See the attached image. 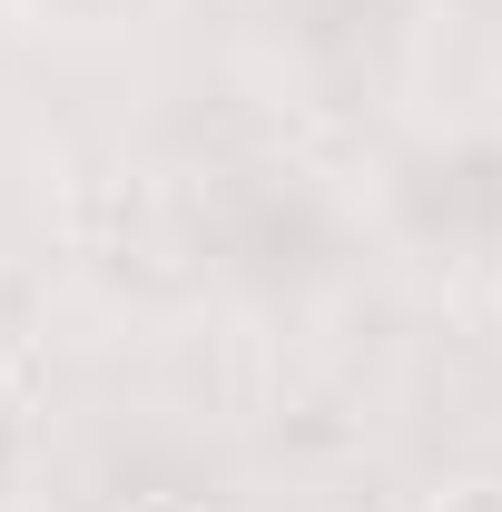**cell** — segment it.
Returning <instances> with one entry per match:
<instances>
[{
    "instance_id": "obj_2",
    "label": "cell",
    "mask_w": 502,
    "mask_h": 512,
    "mask_svg": "<svg viewBox=\"0 0 502 512\" xmlns=\"http://www.w3.org/2000/svg\"><path fill=\"white\" fill-rule=\"evenodd\" d=\"M10 394H20V345L0 335V414H10Z\"/></svg>"
},
{
    "instance_id": "obj_1",
    "label": "cell",
    "mask_w": 502,
    "mask_h": 512,
    "mask_svg": "<svg viewBox=\"0 0 502 512\" xmlns=\"http://www.w3.org/2000/svg\"><path fill=\"white\" fill-rule=\"evenodd\" d=\"M434 512H502V483H443Z\"/></svg>"
},
{
    "instance_id": "obj_3",
    "label": "cell",
    "mask_w": 502,
    "mask_h": 512,
    "mask_svg": "<svg viewBox=\"0 0 502 512\" xmlns=\"http://www.w3.org/2000/svg\"><path fill=\"white\" fill-rule=\"evenodd\" d=\"M128 512H207V503H188V493H138Z\"/></svg>"
}]
</instances>
